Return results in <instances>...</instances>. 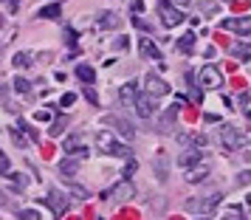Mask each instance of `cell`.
<instances>
[{
	"mask_svg": "<svg viewBox=\"0 0 251 220\" xmlns=\"http://www.w3.org/2000/svg\"><path fill=\"white\" fill-rule=\"evenodd\" d=\"M220 200H223L220 192H206V195H201V197H189V200L183 203V209H186V212H195V215H209V212H215V209L220 206Z\"/></svg>",
	"mask_w": 251,
	"mask_h": 220,
	"instance_id": "6da1fadb",
	"label": "cell"
},
{
	"mask_svg": "<svg viewBox=\"0 0 251 220\" xmlns=\"http://www.w3.org/2000/svg\"><path fill=\"white\" fill-rule=\"evenodd\" d=\"M96 147H99L104 155H125V158H133L130 147H122V144L113 141V133H99V136H96Z\"/></svg>",
	"mask_w": 251,
	"mask_h": 220,
	"instance_id": "7a4b0ae2",
	"label": "cell"
},
{
	"mask_svg": "<svg viewBox=\"0 0 251 220\" xmlns=\"http://www.w3.org/2000/svg\"><path fill=\"white\" fill-rule=\"evenodd\" d=\"M136 195V186L130 184V181H119L113 189H107L102 192V200H113V203H127V200H133Z\"/></svg>",
	"mask_w": 251,
	"mask_h": 220,
	"instance_id": "3957f363",
	"label": "cell"
},
{
	"mask_svg": "<svg viewBox=\"0 0 251 220\" xmlns=\"http://www.w3.org/2000/svg\"><path fill=\"white\" fill-rule=\"evenodd\" d=\"M220 144H223L226 150H240V147L246 144V136L240 133L237 124H223V127H220Z\"/></svg>",
	"mask_w": 251,
	"mask_h": 220,
	"instance_id": "277c9868",
	"label": "cell"
},
{
	"mask_svg": "<svg viewBox=\"0 0 251 220\" xmlns=\"http://www.w3.org/2000/svg\"><path fill=\"white\" fill-rule=\"evenodd\" d=\"M144 88H147V96H152V99H158V96H167V93H170V85L161 79L158 73H147V76H144Z\"/></svg>",
	"mask_w": 251,
	"mask_h": 220,
	"instance_id": "5b68a950",
	"label": "cell"
},
{
	"mask_svg": "<svg viewBox=\"0 0 251 220\" xmlns=\"http://www.w3.org/2000/svg\"><path fill=\"white\" fill-rule=\"evenodd\" d=\"M158 14H161V23L167 25V28H175L183 20V14L175 6H170V3H158Z\"/></svg>",
	"mask_w": 251,
	"mask_h": 220,
	"instance_id": "8992f818",
	"label": "cell"
},
{
	"mask_svg": "<svg viewBox=\"0 0 251 220\" xmlns=\"http://www.w3.org/2000/svg\"><path fill=\"white\" fill-rule=\"evenodd\" d=\"M198 79H201V85H206V88H220V85H223V73L217 71V65H203V71L198 73Z\"/></svg>",
	"mask_w": 251,
	"mask_h": 220,
	"instance_id": "52a82bcc",
	"label": "cell"
},
{
	"mask_svg": "<svg viewBox=\"0 0 251 220\" xmlns=\"http://www.w3.org/2000/svg\"><path fill=\"white\" fill-rule=\"evenodd\" d=\"M48 206H51V212H54V218H62V215H65V212H68V197L65 195H59V189H51V192H48V200H46Z\"/></svg>",
	"mask_w": 251,
	"mask_h": 220,
	"instance_id": "ba28073f",
	"label": "cell"
},
{
	"mask_svg": "<svg viewBox=\"0 0 251 220\" xmlns=\"http://www.w3.org/2000/svg\"><path fill=\"white\" fill-rule=\"evenodd\" d=\"M62 150L68 152L71 158H76V161H79V158H88V147H85L82 139H76V136H71V139L62 141Z\"/></svg>",
	"mask_w": 251,
	"mask_h": 220,
	"instance_id": "9c48e42d",
	"label": "cell"
},
{
	"mask_svg": "<svg viewBox=\"0 0 251 220\" xmlns=\"http://www.w3.org/2000/svg\"><path fill=\"white\" fill-rule=\"evenodd\" d=\"M104 122L113 124V127H119V133H122L125 139H133V136H136V124H133L130 119H125V116H107Z\"/></svg>",
	"mask_w": 251,
	"mask_h": 220,
	"instance_id": "30bf717a",
	"label": "cell"
},
{
	"mask_svg": "<svg viewBox=\"0 0 251 220\" xmlns=\"http://www.w3.org/2000/svg\"><path fill=\"white\" fill-rule=\"evenodd\" d=\"M136 110H138V116H141V119H152V116H155V99L147 96V93L136 96Z\"/></svg>",
	"mask_w": 251,
	"mask_h": 220,
	"instance_id": "8fae6325",
	"label": "cell"
},
{
	"mask_svg": "<svg viewBox=\"0 0 251 220\" xmlns=\"http://www.w3.org/2000/svg\"><path fill=\"white\" fill-rule=\"evenodd\" d=\"M201 161H203L201 147H189V150H183L181 155H178V164H181V167H192V164H201Z\"/></svg>",
	"mask_w": 251,
	"mask_h": 220,
	"instance_id": "7c38bea8",
	"label": "cell"
},
{
	"mask_svg": "<svg viewBox=\"0 0 251 220\" xmlns=\"http://www.w3.org/2000/svg\"><path fill=\"white\" fill-rule=\"evenodd\" d=\"M138 51H141V57L144 59H161V51H158V46L150 40V37H144L141 43H138Z\"/></svg>",
	"mask_w": 251,
	"mask_h": 220,
	"instance_id": "4fadbf2b",
	"label": "cell"
},
{
	"mask_svg": "<svg viewBox=\"0 0 251 220\" xmlns=\"http://www.w3.org/2000/svg\"><path fill=\"white\" fill-rule=\"evenodd\" d=\"M220 28H226V31H240V34H249V20L243 17V20H237V17H231V20H220Z\"/></svg>",
	"mask_w": 251,
	"mask_h": 220,
	"instance_id": "5bb4252c",
	"label": "cell"
},
{
	"mask_svg": "<svg viewBox=\"0 0 251 220\" xmlns=\"http://www.w3.org/2000/svg\"><path fill=\"white\" fill-rule=\"evenodd\" d=\"M74 73H76V79L85 82V85H93V82H96V71H93L91 65H85V62H79V65L74 68Z\"/></svg>",
	"mask_w": 251,
	"mask_h": 220,
	"instance_id": "9a60e30c",
	"label": "cell"
},
{
	"mask_svg": "<svg viewBox=\"0 0 251 220\" xmlns=\"http://www.w3.org/2000/svg\"><path fill=\"white\" fill-rule=\"evenodd\" d=\"M122 25V17L116 12H102L99 14V28H119Z\"/></svg>",
	"mask_w": 251,
	"mask_h": 220,
	"instance_id": "2e32d148",
	"label": "cell"
},
{
	"mask_svg": "<svg viewBox=\"0 0 251 220\" xmlns=\"http://www.w3.org/2000/svg\"><path fill=\"white\" fill-rule=\"evenodd\" d=\"M119 96H122V102H125V104L136 102V96H138V82H136V79H130L125 88H122V93H119Z\"/></svg>",
	"mask_w": 251,
	"mask_h": 220,
	"instance_id": "e0dca14e",
	"label": "cell"
},
{
	"mask_svg": "<svg viewBox=\"0 0 251 220\" xmlns=\"http://www.w3.org/2000/svg\"><path fill=\"white\" fill-rule=\"evenodd\" d=\"M59 14H62V6H59V3H51V6H43V9L37 12V17H40V20H57Z\"/></svg>",
	"mask_w": 251,
	"mask_h": 220,
	"instance_id": "ac0fdd59",
	"label": "cell"
},
{
	"mask_svg": "<svg viewBox=\"0 0 251 220\" xmlns=\"http://www.w3.org/2000/svg\"><path fill=\"white\" fill-rule=\"evenodd\" d=\"M206 178H209V167H206V164H201V167H195V170L186 172V181H189V184H201Z\"/></svg>",
	"mask_w": 251,
	"mask_h": 220,
	"instance_id": "d6986e66",
	"label": "cell"
},
{
	"mask_svg": "<svg viewBox=\"0 0 251 220\" xmlns=\"http://www.w3.org/2000/svg\"><path fill=\"white\" fill-rule=\"evenodd\" d=\"M76 170H79V161H76V158H65V161H59V172L68 175V178H74Z\"/></svg>",
	"mask_w": 251,
	"mask_h": 220,
	"instance_id": "ffe728a7",
	"label": "cell"
},
{
	"mask_svg": "<svg viewBox=\"0 0 251 220\" xmlns=\"http://www.w3.org/2000/svg\"><path fill=\"white\" fill-rule=\"evenodd\" d=\"M178 110H181V104H172V107H167V110H164V119H161V130H167L172 122L178 119Z\"/></svg>",
	"mask_w": 251,
	"mask_h": 220,
	"instance_id": "44dd1931",
	"label": "cell"
},
{
	"mask_svg": "<svg viewBox=\"0 0 251 220\" xmlns=\"http://www.w3.org/2000/svg\"><path fill=\"white\" fill-rule=\"evenodd\" d=\"M152 167H155V175H158V181H167V155H155Z\"/></svg>",
	"mask_w": 251,
	"mask_h": 220,
	"instance_id": "7402d4cb",
	"label": "cell"
},
{
	"mask_svg": "<svg viewBox=\"0 0 251 220\" xmlns=\"http://www.w3.org/2000/svg\"><path fill=\"white\" fill-rule=\"evenodd\" d=\"M34 59H37V57L31 54V51H23V54H14V65H17V68H28Z\"/></svg>",
	"mask_w": 251,
	"mask_h": 220,
	"instance_id": "603a6c76",
	"label": "cell"
},
{
	"mask_svg": "<svg viewBox=\"0 0 251 220\" xmlns=\"http://www.w3.org/2000/svg\"><path fill=\"white\" fill-rule=\"evenodd\" d=\"M178 48H181L183 54H192L195 51V34H183L181 40H178Z\"/></svg>",
	"mask_w": 251,
	"mask_h": 220,
	"instance_id": "cb8c5ba5",
	"label": "cell"
},
{
	"mask_svg": "<svg viewBox=\"0 0 251 220\" xmlns=\"http://www.w3.org/2000/svg\"><path fill=\"white\" fill-rule=\"evenodd\" d=\"M12 88H14L17 93H28V91H31V82H28V79H23V76H14Z\"/></svg>",
	"mask_w": 251,
	"mask_h": 220,
	"instance_id": "d4e9b609",
	"label": "cell"
},
{
	"mask_svg": "<svg viewBox=\"0 0 251 220\" xmlns=\"http://www.w3.org/2000/svg\"><path fill=\"white\" fill-rule=\"evenodd\" d=\"M17 220H43V218H40V212H37V209H23V212L17 215Z\"/></svg>",
	"mask_w": 251,
	"mask_h": 220,
	"instance_id": "484cf974",
	"label": "cell"
},
{
	"mask_svg": "<svg viewBox=\"0 0 251 220\" xmlns=\"http://www.w3.org/2000/svg\"><path fill=\"white\" fill-rule=\"evenodd\" d=\"M234 54H240V57H243V62L249 65V43H246V40H243L240 46H234Z\"/></svg>",
	"mask_w": 251,
	"mask_h": 220,
	"instance_id": "4316f807",
	"label": "cell"
},
{
	"mask_svg": "<svg viewBox=\"0 0 251 220\" xmlns=\"http://www.w3.org/2000/svg\"><path fill=\"white\" fill-rule=\"evenodd\" d=\"M65 124H68V119H65V116L57 119V122H54V127H51V136H59V133L65 130Z\"/></svg>",
	"mask_w": 251,
	"mask_h": 220,
	"instance_id": "83f0119b",
	"label": "cell"
},
{
	"mask_svg": "<svg viewBox=\"0 0 251 220\" xmlns=\"http://www.w3.org/2000/svg\"><path fill=\"white\" fill-rule=\"evenodd\" d=\"M127 46H130V37H125V34L116 37V40H113V48H116V51H125Z\"/></svg>",
	"mask_w": 251,
	"mask_h": 220,
	"instance_id": "f1b7e54d",
	"label": "cell"
},
{
	"mask_svg": "<svg viewBox=\"0 0 251 220\" xmlns=\"http://www.w3.org/2000/svg\"><path fill=\"white\" fill-rule=\"evenodd\" d=\"M189 99H192L195 104H201V102H203V91H201V88H195V85H192V88H189Z\"/></svg>",
	"mask_w": 251,
	"mask_h": 220,
	"instance_id": "f546056e",
	"label": "cell"
},
{
	"mask_svg": "<svg viewBox=\"0 0 251 220\" xmlns=\"http://www.w3.org/2000/svg\"><path fill=\"white\" fill-rule=\"evenodd\" d=\"M12 141L17 144V147H25V144H28V139H23V136H20V127L12 130Z\"/></svg>",
	"mask_w": 251,
	"mask_h": 220,
	"instance_id": "4dcf8cb0",
	"label": "cell"
},
{
	"mask_svg": "<svg viewBox=\"0 0 251 220\" xmlns=\"http://www.w3.org/2000/svg\"><path fill=\"white\" fill-rule=\"evenodd\" d=\"M9 167H12V161H9V155L0 150V172H9Z\"/></svg>",
	"mask_w": 251,
	"mask_h": 220,
	"instance_id": "1f68e13d",
	"label": "cell"
},
{
	"mask_svg": "<svg viewBox=\"0 0 251 220\" xmlns=\"http://www.w3.org/2000/svg\"><path fill=\"white\" fill-rule=\"evenodd\" d=\"M20 3H23V0H3V6H6L9 12H17V9H20Z\"/></svg>",
	"mask_w": 251,
	"mask_h": 220,
	"instance_id": "d6a6232c",
	"label": "cell"
},
{
	"mask_svg": "<svg viewBox=\"0 0 251 220\" xmlns=\"http://www.w3.org/2000/svg\"><path fill=\"white\" fill-rule=\"evenodd\" d=\"M133 23H136L138 28H141V31H150V34H152V25H150L147 20H141V17H136V20H133Z\"/></svg>",
	"mask_w": 251,
	"mask_h": 220,
	"instance_id": "836d02e7",
	"label": "cell"
},
{
	"mask_svg": "<svg viewBox=\"0 0 251 220\" xmlns=\"http://www.w3.org/2000/svg\"><path fill=\"white\" fill-rule=\"evenodd\" d=\"M240 107H243V113H249V91L240 93Z\"/></svg>",
	"mask_w": 251,
	"mask_h": 220,
	"instance_id": "e575fe53",
	"label": "cell"
},
{
	"mask_svg": "<svg viewBox=\"0 0 251 220\" xmlns=\"http://www.w3.org/2000/svg\"><path fill=\"white\" fill-rule=\"evenodd\" d=\"M12 184L17 189H25V175H12Z\"/></svg>",
	"mask_w": 251,
	"mask_h": 220,
	"instance_id": "d590c367",
	"label": "cell"
},
{
	"mask_svg": "<svg viewBox=\"0 0 251 220\" xmlns=\"http://www.w3.org/2000/svg\"><path fill=\"white\" fill-rule=\"evenodd\" d=\"M85 96H88V102H91V104H99V96H96L93 88H85Z\"/></svg>",
	"mask_w": 251,
	"mask_h": 220,
	"instance_id": "8d00e7d4",
	"label": "cell"
},
{
	"mask_svg": "<svg viewBox=\"0 0 251 220\" xmlns=\"http://www.w3.org/2000/svg\"><path fill=\"white\" fill-rule=\"evenodd\" d=\"M74 102H76V96H74V93H65V96H62V102H59V104H62V107H71Z\"/></svg>",
	"mask_w": 251,
	"mask_h": 220,
	"instance_id": "74e56055",
	"label": "cell"
},
{
	"mask_svg": "<svg viewBox=\"0 0 251 220\" xmlns=\"http://www.w3.org/2000/svg\"><path fill=\"white\" fill-rule=\"evenodd\" d=\"M201 9H203V12H217V3H212V0H203V3H201Z\"/></svg>",
	"mask_w": 251,
	"mask_h": 220,
	"instance_id": "f35d334b",
	"label": "cell"
},
{
	"mask_svg": "<svg viewBox=\"0 0 251 220\" xmlns=\"http://www.w3.org/2000/svg\"><path fill=\"white\" fill-rule=\"evenodd\" d=\"M74 195L85 200V197H88V189H85V186H74Z\"/></svg>",
	"mask_w": 251,
	"mask_h": 220,
	"instance_id": "ab89813d",
	"label": "cell"
},
{
	"mask_svg": "<svg viewBox=\"0 0 251 220\" xmlns=\"http://www.w3.org/2000/svg\"><path fill=\"white\" fill-rule=\"evenodd\" d=\"M133 172H136V161L130 158V164H127V167H125V178H127V175H133Z\"/></svg>",
	"mask_w": 251,
	"mask_h": 220,
	"instance_id": "60d3db41",
	"label": "cell"
},
{
	"mask_svg": "<svg viewBox=\"0 0 251 220\" xmlns=\"http://www.w3.org/2000/svg\"><path fill=\"white\" fill-rule=\"evenodd\" d=\"M37 119H40V122H46V119H51V110H37Z\"/></svg>",
	"mask_w": 251,
	"mask_h": 220,
	"instance_id": "b9f144b4",
	"label": "cell"
},
{
	"mask_svg": "<svg viewBox=\"0 0 251 220\" xmlns=\"http://www.w3.org/2000/svg\"><path fill=\"white\" fill-rule=\"evenodd\" d=\"M65 40H68L71 46H76V34H74V31H71V28H68V31H65Z\"/></svg>",
	"mask_w": 251,
	"mask_h": 220,
	"instance_id": "7bdbcfd3",
	"label": "cell"
},
{
	"mask_svg": "<svg viewBox=\"0 0 251 220\" xmlns=\"http://www.w3.org/2000/svg\"><path fill=\"white\" fill-rule=\"evenodd\" d=\"M172 3H175V9H183V6H189L192 0H172Z\"/></svg>",
	"mask_w": 251,
	"mask_h": 220,
	"instance_id": "ee69618b",
	"label": "cell"
},
{
	"mask_svg": "<svg viewBox=\"0 0 251 220\" xmlns=\"http://www.w3.org/2000/svg\"><path fill=\"white\" fill-rule=\"evenodd\" d=\"M6 203H9V197H6L3 192H0V206H6Z\"/></svg>",
	"mask_w": 251,
	"mask_h": 220,
	"instance_id": "f6af8a7d",
	"label": "cell"
},
{
	"mask_svg": "<svg viewBox=\"0 0 251 220\" xmlns=\"http://www.w3.org/2000/svg\"><path fill=\"white\" fill-rule=\"evenodd\" d=\"M158 3H167V0H158Z\"/></svg>",
	"mask_w": 251,
	"mask_h": 220,
	"instance_id": "bcb514c9",
	"label": "cell"
},
{
	"mask_svg": "<svg viewBox=\"0 0 251 220\" xmlns=\"http://www.w3.org/2000/svg\"><path fill=\"white\" fill-rule=\"evenodd\" d=\"M226 3H234V0H226Z\"/></svg>",
	"mask_w": 251,
	"mask_h": 220,
	"instance_id": "7dc6e473",
	"label": "cell"
}]
</instances>
